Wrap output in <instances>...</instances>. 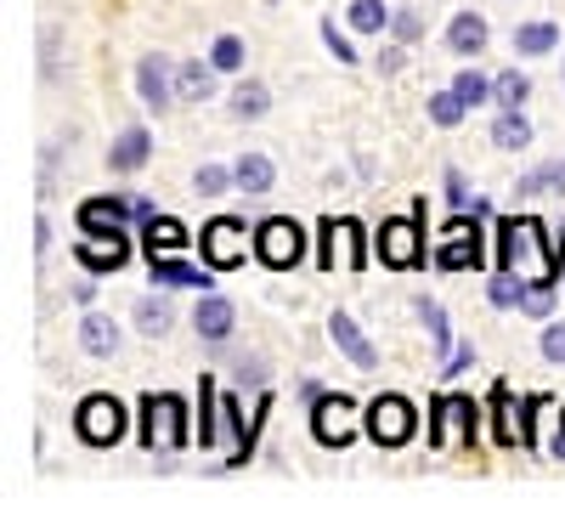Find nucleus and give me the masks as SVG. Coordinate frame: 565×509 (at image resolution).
<instances>
[{"instance_id":"nucleus-1","label":"nucleus","mask_w":565,"mask_h":509,"mask_svg":"<svg viewBox=\"0 0 565 509\" xmlns=\"http://www.w3.org/2000/svg\"><path fill=\"white\" fill-rule=\"evenodd\" d=\"M498 266L521 272V277H526V266H532L537 277H559V261L543 255V221H532V215H509V221L498 226Z\"/></svg>"},{"instance_id":"nucleus-2","label":"nucleus","mask_w":565,"mask_h":509,"mask_svg":"<svg viewBox=\"0 0 565 509\" xmlns=\"http://www.w3.org/2000/svg\"><path fill=\"white\" fill-rule=\"evenodd\" d=\"M186 402L170 396V391H148L141 396V447L148 453H175L186 447Z\"/></svg>"},{"instance_id":"nucleus-3","label":"nucleus","mask_w":565,"mask_h":509,"mask_svg":"<svg viewBox=\"0 0 565 509\" xmlns=\"http://www.w3.org/2000/svg\"><path fill=\"white\" fill-rule=\"evenodd\" d=\"M125 425H130V413H125V402L108 396V391H90V396L74 407V431H79L85 447H114V442L125 436Z\"/></svg>"},{"instance_id":"nucleus-4","label":"nucleus","mask_w":565,"mask_h":509,"mask_svg":"<svg viewBox=\"0 0 565 509\" xmlns=\"http://www.w3.org/2000/svg\"><path fill=\"white\" fill-rule=\"evenodd\" d=\"M481 215H469V210H452V221L441 226V250H436V266L441 272H481L487 261V244H481Z\"/></svg>"},{"instance_id":"nucleus-5","label":"nucleus","mask_w":565,"mask_h":509,"mask_svg":"<svg viewBox=\"0 0 565 509\" xmlns=\"http://www.w3.org/2000/svg\"><path fill=\"white\" fill-rule=\"evenodd\" d=\"M255 255H260V266H271V272H295V266L306 261V233L295 226V215H266V221L255 226Z\"/></svg>"},{"instance_id":"nucleus-6","label":"nucleus","mask_w":565,"mask_h":509,"mask_svg":"<svg viewBox=\"0 0 565 509\" xmlns=\"http://www.w3.org/2000/svg\"><path fill=\"white\" fill-rule=\"evenodd\" d=\"M362 425H367V436L380 442V447H407V442H413V431H418V413H413V402H407V396L385 391V396H373V402H367Z\"/></svg>"},{"instance_id":"nucleus-7","label":"nucleus","mask_w":565,"mask_h":509,"mask_svg":"<svg viewBox=\"0 0 565 509\" xmlns=\"http://www.w3.org/2000/svg\"><path fill=\"white\" fill-rule=\"evenodd\" d=\"M476 436H481V407L469 396H441L436 420H430V442L436 447H476Z\"/></svg>"},{"instance_id":"nucleus-8","label":"nucleus","mask_w":565,"mask_h":509,"mask_svg":"<svg viewBox=\"0 0 565 509\" xmlns=\"http://www.w3.org/2000/svg\"><path fill=\"white\" fill-rule=\"evenodd\" d=\"M255 250V233L238 221V215H215L210 226H204V261L215 266V272H232V266H244V255Z\"/></svg>"},{"instance_id":"nucleus-9","label":"nucleus","mask_w":565,"mask_h":509,"mask_svg":"<svg viewBox=\"0 0 565 509\" xmlns=\"http://www.w3.org/2000/svg\"><path fill=\"white\" fill-rule=\"evenodd\" d=\"M136 97H141L148 114H164L170 103H181L175 97V57L170 52H141V63H136Z\"/></svg>"},{"instance_id":"nucleus-10","label":"nucleus","mask_w":565,"mask_h":509,"mask_svg":"<svg viewBox=\"0 0 565 509\" xmlns=\"http://www.w3.org/2000/svg\"><path fill=\"white\" fill-rule=\"evenodd\" d=\"M373 255H380L385 266H396V272H413V266H424V238H418V221H413V215H396V221H385L380 233H373Z\"/></svg>"},{"instance_id":"nucleus-11","label":"nucleus","mask_w":565,"mask_h":509,"mask_svg":"<svg viewBox=\"0 0 565 509\" xmlns=\"http://www.w3.org/2000/svg\"><path fill=\"white\" fill-rule=\"evenodd\" d=\"M311 436L322 447H351L356 442V402L351 396H317L311 402Z\"/></svg>"},{"instance_id":"nucleus-12","label":"nucleus","mask_w":565,"mask_h":509,"mask_svg":"<svg viewBox=\"0 0 565 509\" xmlns=\"http://www.w3.org/2000/svg\"><path fill=\"white\" fill-rule=\"evenodd\" d=\"M328 340H334V351L356 368V374H380V351H373V340L362 335V322H356L351 311L328 317Z\"/></svg>"},{"instance_id":"nucleus-13","label":"nucleus","mask_w":565,"mask_h":509,"mask_svg":"<svg viewBox=\"0 0 565 509\" xmlns=\"http://www.w3.org/2000/svg\"><path fill=\"white\" fill-rule=\"evenodd\" d=\"M193 329H199V340L204 346H226L232 335H238V306H232L226 295H199V306H193Z\"/></svg>"},{"instance_id":"nucleus-14","label":"nucleus","mask_w":565,"mask_h":509,"mask_svg":"<svg viewBox=\"0 0 565 509\" xmlns=\"http://www.w3.org/2000/svg\"><path fill=\"white\" fill-rule=\"evenodd\" d=\"M322 233V266H351V272H362L367 266V250H362V226L356 221H322L317 226Z\"/></svg>"},{"instance_id":"nucleus-15","label":"nucleus","mask_w":565,"mask_h":509,"mask_svg":"<svg viewBox=\"0 0 565 509\" xmlns=\"http://www.w3.org/2000/svg\"><path fill=\"white\" fill-rule=\"evenodd\" d=\"M204 266H210V261H204ZM204 266L181 261V250H170V255H148V272H153V284H159V289H199V295H210V289H215V277H210Z\"/></svg>"},{"instance_id":"nucleus-16","label":"nucleus","mask_w":565,"mask_h":509,"mask_svg":"<svg viewBox=\"0 0 565 509\" xmlns=\"http://www.w3.org/2000/svg\"><path fill=\"white\" fill-rule=\"evenodd\" d=\"M74 255H79V266H85L90 277H103V272H119V266L130 261V238H125V233H85V238L74 244Z\"/></svg>"},{"instance_id":"nucleus-17","label":"nucleus","mask_w":565,"mask_h":509,"mask_svg":"<svg viewBox=\"0 0 565 509\" xmlns=\"http://www.w3.org/2000/svg\"><path fill=\"white\" fill-rule=\"evenodd\" d=\"M130 215H136V199H125V193L85 199L79 204V233H125Z\"/></svg>"},{"instance_id":"nucleus-18","label":"nucleus","mask_w":565,"mask_h":509,"mask_svg":"<svg viewBox=\"0 0 565 509\" xmlns=\"http://www.w3.org/2000/svg\"><path fill=\"white\" fill-rule=\"evenodd\" d=\"M148 159H153V130L148 125H125L114 136V148H108V170L114 176H136Z\"/></svg>"},{"instance_id":"nucleus-19","label":"nucleus","mask_w":565,"mask_h":509,"mask_svg":"<svg viewBox=\"0 0 565 509\" xmlns=\"http://www.w3.org/2000/svg\"><path fill=\"white\" fill-rule=\"evenodd\" d=\"M487 40H492V23H487L481 12H452V23H447V52H452L458 63L481 57Z\"/></svg>"},{"instance_id":"nucleus-20","label":"nucleus","mask_w":565,"mask_h":509,"mask_svg":"<svg viewBox=\"0 0 565 509\" xmlns=\"http://www.w3.org/2000/svg\"><path fill=\"white\" fill-rule=\"evenodd\" d=\"M215 74H221V68H215L210 57H181V63H175V97H181V103H210V97H215Z\"/></svg>"},{"instance_id":"nucleus-21","label":"nucleus","mask_w":565,"mask_h":509,"mask_svg":"<svg viewBox=\"0 0 565 509\" xmlns=\"http://www.w3.org/2000/svg\"><path fill=\"white\" fill-rule=\"evenodd\" d=\"M130 322H136V335L164 340V335L175 329V306H170V300H164V289L153 284V295H141V300L130 306Z\"/></svg>"},{"instance_id":"nucleus-22","label":"nucleus","mask_w":565,"mask_h":509,"mask_svg":"<svg viewBox=\"0 0 565 509\" xmlns=\"http://www.w3.org/2000/svg\"><path fill=\"white\" fill-rule=\"evenodd\" d=\"M186 244H193V233H186L175 215H148L141 221V250L148 255H170V250H186Z\"/></svg>"},{"instance_id":"nucleus-23","label":"nucleus","mask_w":565,"mask_h":509,"mask_svg":"<svg viewBox=\"0 0 565 509\" xmlns=\"http://www.w3.org/2000/svg\"><path fill=\"white\" fill-rule=\"evenodd\" d=\"M232 176H238V193H255V199H266L277 188L271 153H238V159H232Z\"/></svg>"},{"instance_id":"nucleus-24","label":"nucleus","mask_w":565,"mask_h":509,"mask_svg":"<svg viewBox=\"0 0 565 509\" xmlns=\"http://www.w3.org/2000/svg\"><path fill=\"white\" fill-rule=\"evenodd\" d=\"M492 148H498V153H526V148H532V119H526L521 108H498V119H492Z\"/></svg>"},{"instance_id":"nucleus-25","label":"nucleus","mask_w":565,"mask_h":509,"mask_svg":"<svg viewBox=\"0 0 565 509\" xmlns=\"http://www.w3.org/2000/svg\"><path fill=\"white\" fill-rule=\"evenodd\" d=\"M119 340H125V335H119V322H114L108 311H85V317H79V346H85L90 357H114Z\"/></svg>"},{"instance_id":"nucleus-26","label":"nucleus","mask_w":565,"mask_h":509,"mask_svg":"<svg viewBox=\"0 0 565 509\" xmlns=\"http://www.w3.org/2000/svg\"><path fill=\"white\" fill-rule=\"evenodd\" d=\"M226 108H232V119H266L271 114V85L266 79H238L232 85V97H226Z\"/></svg>"},{"instance_id":"nucleus-27","label":"nucleus","mask_w":565,"mask_h":509,"mask_svg":"<svg viewBox=\"0 0 565 509\" xmlns=\"http://www.w3.org/2000/svg\"><path fill=\"white\" fill-rule=\"evenodd\" d=\"M514 52H521V57H548V52H559V23H548V18L521 23V29H514Z\"/></svg>"},{"instance_id":"nucleus-28","label":"nucleus","mask_w":565,"mask_h":509,"mask_svg":"<svg viewBox=\"0 0 565 509\" xmlns=\"http://www.w3.org/2000/svg\"><path fill=\"white\" fill-rule=\"evenodd\" d=\"M226 425V407L215 402V380L204 374L199 380V425H193V436H199V447H215V431Z\"/></svg>"},{"instance_id":"nucleus-29","label":"nucleus","mask_w":565,"mask_h":509,"mask_svg":"<svg viewBox=\"0 0 565 509\" xmlns=\"http://www.w3.org/2000/svg\"><path fill=\"white\" fill-rule=\"evenodd\" d=\"M514 193H521V199H537V193H565V159H548V165L526 170L521 181H514Z\"/></svg>"},{"instance_id":"nucleus-30","label":"nucleus","mask_w":565,"mask_h":509,"mask_svg":"<svg viewBox=\"0 0 565 509\" xmlns=\"http://www.w3.org/2000/svg\"><path fill=\"white\" fill-rule=\"evenodd\" d=\"M487 300H492L498 311H521V300H526V277H521V272H509V266H498V277H487Z\"/></svg>"},{"instance_id":"nucleus-31","label":"nucleus","mask_w":565,"mask_h":509,"mask_svg":"<svg viewBox=\"0 0 565 509\" xmlns=\"http://www.w3.org/2000/svg\"><path fill=\"white\" fill-rule=\"evenodd\" d=\"M391 7H385V0H351V7H345V23L356 29V34H385L391 29Z\"/></svg>"},{"instance_id":"nucleus-32","label":"nucleus","mask_w":565,"mask_h":509,"mask_svg":"<svg viewBox=\"0 0 565 509\" xmlns=\"http://www.w3.org/2000/svg\"><path fill=\"white\" fill-rule=\"evenodd\" d=\"M210 63H215L221 74H244V68H249L244 34H215V40H210Z\"/></svg>"},{"instance_id":"nucleus-33","label":"nucleus","mask_w":565,"mask_h":509,"mask_svg":"<svg viewBox=\"0 0 565 509\" xmlns=\"http://www.w3.org/2000/svg\"><path fill=\"white\" fill-rule=\"evenodd\" d=\"M526 97H532V79H526L521 68L492 74V103H498V108H526Z\"/></svg>"},{"instance_id":"nucleus-34","label":"nucleus","mask_w":565,"mask_h":509,"mask_svg":"<svg viewBox=\"0 0 565 509\" xmlns=\"http://www.w3.org/2000/svg\"><path fill=\"white\" fill-rule=\"evenodd\" d=\"M559 289H565L559 277H532L521 311H526V317H537V322H548V317H554V295H559Z\"/></svg>"},{"instance_id":"nucleus-35","label":"nucleus","mask_w":565,"mask_h":509,"mask_svg":"<svg viewBox=\"0 0 565 509\" xmlns=\"http://www.w3.org/2000/svg\"><path fill=\"white\" fill-rule=\"evenodd\" d=\"M232 188H238L232 165H199V170H193V193H199V199H221V193H232Z\"/></svg>"},{"instance_id":"nucleus-36","label":"nucleus","mask_w":565,"mask_h":509,"mask_svg":"<svg viewBox=\"0 0 565 509\" xmlns=\"http://www.w3.org/2000/svg\"><path fill=\"white\" fill-rule=\"evenodd\" d=\"M441 193H447V204H452V210H469V215L481 210V193L469 188V176H463L458 165H447V170H441Z\"/></svg>"},{"instance_id":"nucleus-37","label":"nucleus","mask_w":565,"mask_h":509,"mask_svg":"<svg viewBox=\"0 0 565 509\" xmlns=\"http://www.w3.org/2000/svg\"><path fill=\"white\" fill-rule=\"evenodd\" d=\"M418 317L430 322V340H436V351H441V357H452L458 346H452V322H447V311H441L430 295H424V300H418Z\"/></svg>"},{"instance_id":"nucleus-38","label":"nucleus","mask_w":565,"mask_h":509,"mask_svg":"<svg viewBox=\"0 0 565 509\" xmlns=\"http://www.w3.org/2000/svg\"><path fill=\"white\" fill-rule=\"evenodd\" d=\"M463 114H469V103L458 97V91L447 85V91H436L430 97V125H441V130H452V125H463Z\"/></svg>"},{"instance_id":"nucleus-39","label":"nucleus","mask_w":565,"mask_h":509,"mask_svg":"<svg viewBox=\"0 0 565 509\" xmlns=\"http://www.w3.org/2000/svg\"><path fill=\"white\" fill-rule=\"evenodd\" d=\"M57 52H63V29L45 23V29H40V79H45V85H57Z\"/></svg>"},{"instance_id":"nucleus-40","label":"nucleus","mask_w":565,"mask_h":509,"mask_svg":"<svg viewBox=\"0 0 565 509\" xmlns=\"http://www.w3.org/2000/svg\"><path fill=\"white\" fill-rule=\"evenodd\" d=\"M452 91L469 103V108H481V103H492V79L481 74V68H463L458 79H452Z\"/></svg>"},{"instance_id":"nucleus-41","label":"nucleus","mask_w":565,"mask_h":509,"mask_svg":"<svg viewBox=\"0 0 565 509\" xmlns=\"http://www.w3.org/2000/svg\"><path fill=\"white\" fill-rule=\"evenodd\" d=\"M322 45H328V57H334V63H345V68H356V57H362L356 45L340 34V23H334V18H322Z\"/></svg>"},{"instance_id":"nucleus-42","label":"nucleus","mask_w":565,"mask_h":509,"mask_svg":"<svg viewBox=\"0 0 565 509\" xmlns=\"http://www.w3.org/2000/svg\"><path fill=\"white\" fill-rule=\"evenodd\" d=\"M537 351H543V362H548V368H565V322H559V317H548V322H543Z\"/></svg>"},{"instance_id":"nucleus-43","label":"nucleus","mask_w":565,"mask_h":509,"mask_svg":"<svg viewBox=\"0 0 565 509\" xmlns=\"http://www.w3.org/2000/svg\"><path fill=\"white\" fill-rule=\"evenodd\" d=\"M492 413H498V442L514 447V442H521V425L509 420V385H492Z\"/></svg>"},{"instance_id":"nucleus-44","label":"nucleus","mask_w":565,"mask_h":509,"mask_svg":"<svg viewBox=\"0 0 565 509\" xmlns=\"http://www.w3.org/2000/svg\"><path fill=\"white\" fill-rule=\"evenodd\" d=\"M391 34H396V40H402V45H413V40H418V34H424V18H418V12H407V7H402V12H396V18H391Z\"/></svg>"},{"instance_id":"nucleus-45","label":"nucleus","mask_w":565,"mask_h":509,"mask_svg":"<svg viewBox=\"0 0 565 509\" xmlns=\"http://www.w3.org/2000/svg\"><path fill=\"white\" fill-rule=\"evenodd\" d=\"M463 368H476V346H458V351L447 357V368H441V374L452 380V374H463Z\"/></svg>"},{"instance_id":"nucleus-46","label":"nucleus","mask_w":565,"mask_h":509,"mask_svg":"<svg viewBox=\"0 0 565 509\" xmlns=\"http://www.w3.org/2000/svg\"><path fill=\"white\" fill-rule=\"evenodd\" d=\"M34 250H40V255H45V250H52V221H45V215L34 221Z\"/></svg>"},{"instance_id":"nucleus-47","label":"nucleus","mask_w":565,"mask_h":509,"mask_svg":"<svg viewBox=\"0 0 565 509\" xmlns=\"http://www.w3.org/2000/svg\"><path fill=\"white\" fill-rule=\"evenodd\" d=\"M407 57H402V45H391V52H380V74H396Z\"/></svg>"},{"instance_id":"nucleus-48","label":"nucleus","mask_w":565,"mask_h":509,"mask_svg":"<svg viewBox=\"0 0 565 509\" xmlns=\"http://www.w3.org/2000/svg\"><path fill=\"white\" fill-rule=\"evenodd\" d=\"M238 380H255V385H266V368H260V362H249V357H244V362H238Z\"/></svg>"},{"instance_id":"nucleus-49","label":"nucleus","mask_w":565,"mask_h":509,"mask_svg":"<svg viewBox=\"0 0 565 509\" xmlns=\"http://www.w3.org/2000/svg\"><path fill=\"white\" fill-rule=\"evenodd\" d=\"M554 458H565V425L554 431Z\"/></svg>"},{"instance_id":"nucleus-50","label":"nucleus","mask_w":565,"mask_h":509,"mask_svg":"<svg viewBox=\"0 0 565 509\" xmlns=\"http://www.w3.org/2000/svg\"><path fill=\"white\" fill-rule=\"evenodd\" d=\"M559 266H565V226H559Z\"/></svg>"},{"instance_id":"nucleus-51","label":"nucleus","mask_w":565,"mask_h":509,"mask_svg":"<svg viewBox=\"0 0 565 509\" xmlns=\"http://www.w3.org/2000/svg\"><path fill=\"white\" fill-rule=\"evenodd\" d=\"M559 284H565V266H559Z\"/></svg>"},{"instance_id":"nucleus-52","label":"nucleus","mask_w":565,"mask_h":509,"mask_svg":"<svg viewBox=\"0 0 565 509\" xmlns=\"http://www.w3.org/2000/svg\"><path fill=\"white\" fill-rule=\"evenodd\" d=\"M559 425H565V407H559Z\"/></svg>"},{"instance_id":"nucleus-53","label":"nucleus","mask_w":565,"mask_h":509,"mask_svg":"<svg viewBox=\"0 0 565 509\" xmlns=\"http://www.w3.org/2000/svg\"><path fill=\"white\" fill-rule=\"evenodd\" d=\"M271 7H277V0H271Z\"/></svg>"}]
</instances>
